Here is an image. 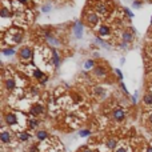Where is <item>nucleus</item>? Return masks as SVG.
<instances>
[{"label": "nucleus", "instance_id": "27", "mask_svg": "<svg viewBox=\"0 0 152 152\" xmlns=\"http://www.w3.org/2000/svg\"><path fill=\"white\" fill-rule=\"evenodd\" d=\"M115 72L117 73V76H119L120 79H121V77H123V75H121V72H120V70H116V71H115Z\"/></svg>", "mask_w": 152, "mask_h": 152}, {"label": "nucleus", "instance_id": "32", "mask_svg": "<svg viewBox=\"0 0 152 152\" xmlns=\"http://www.w3.org/2000/svg\"><path fill=\"white\" fill-rule=\"evenodd\" d=\"M149 55H151V56H152V48H151V50H149Z\"/></svg>", "mask_w": 152, "mask_h": 152}, {"label": "nucleus", "instance_id": "18", "mask_svg": "<svg viewBox=\"0 0 152 152\" xmlns=\"http://www.w3.org/2000/svg\"><path fill=\"white\" fill-rule=\"evenodd\" d=\"M52 56H54V63H55V66H59V56H57V52H56V50H54L52 51Z\"/></svg>", "mask_w": 152, "mask_h": 152}, {"label": "nucleus", "instance_id": "2", "mask_svg": "<svg viewBox=\"0 0 152 152\" xmlns=\"http://www.w3.org/2000/svg\"><path fill=\"white\" fill-rule=\"evenodd\" d=\"M43 112H44V105L40 104V103H36V104L31 108V115L32 116H39V115H41Z\"/></svg>", "mask_w": 152, "mask_h": 152}, {"label": "nucleus", "instance_id": "26", "mask_svg": "<svg viewBox=\"0 0 152 152\" xmlns=\"http://www.w3.org/2000/svg\"><path fill=\"white\" fill-rule=\"evenodd\" d=\"M124 11H126V13H127V15H128V16H131V17H132V16H133V13L131 12V11L128 10V8H126V10H124Z\"/></svg>", "mask_w": 152, "mask_h": 152}, {"label": "nucleus", "instance_id": "21", "mask_svg": "<svg viewBox=\"0 0 152 152\" xmlns=\"http://www.w3.org/2000/svg\"><path fill=\"white\" fill-rule=\"evenodd\" d=\"M43 75H44V73L41 72L40 70H35V72H33V76H35L36 79H43Z\"/></svg>", "mask_w": 152, "mask_h": 152}, {"label": "nucleus", "instance_id": "10", "mask_svg": "<svg viewBox=\"0 0 152 152\" xmlns=\"http://www.w3.org/2000/svg\"><path fill=\"white\" fill-rule=\"evenodd\" d=\"M0 139H1L3 143H8V142H11V135L7 132V131H3L1 135H0Z\"/></svg>", "mask_w": 152, "mask_h": 152}, {"label": "nucleus", "instance_id": "8", "mask_svg": "<svg viewBox=\"0 0 152 152\" xmlns=\"http://www.w3.org/2000/svg\"><path fill=\"white\" fill-rule=\"evenodd\" d=\"M143 101L146 105H152V92H147L143 98Z\"/></svg>", "mask_w": 152, "mask_h": 152}, {"label": "nucleus", "instance_id": "28", "mask_svg": "<svg viewBox=\"0 0 152 152\" xmlns=\"http://www.w3.org/2000/svg\"><path fill=\"white\" fill-rule=\"evenodd\" d=\"M142 6V3H139V1H135V3H133V7H140Z\"/></svg>", "mask_w": 152, "mask_h": 152}, {"label": "nucleus", "instance_id": "9", "mask_svg": "<svg viewBox=\"0 0 152 152\" xmlns=\"http://www.w3.org/2000/svg\"><path fill=\"white\" fill-rule=\"evenodd\" d=\"M114 117L117 121H121L124 119V112L121 111V109H116V111L114 112Z\"/></svg>", "mask_w": 152, "mask_h": 152}, {"label": "nucleus", "instance_id": "33", "mask_svg": "<svg viewBox=\"0 0 152 152\" xmlns=\"http://www.w3.org/2000/svg\"><path fill=\"white\" fill-rule=\"evenodd\" d=\"M84 152H91V151H88V149H86V151H84Z\"/></svg>", "mask_w": 152, "mask_h": 152}, {"label": "nucleus", "instance_id": "22", "mask_svg": "<svg viewBox=\"0 0 152 152\" xmlns=\"http://www.w3.org/2000/svg\"><path fill=\"white\" fill-rule=\"evenodd\" d=\"M88 135H89V131L88 130H84V131H82V132H80V136H83V137L88 136Z\"/></svg>", "mask_w": 152, "mask_h": 152}, {"label": "nucleus", "instance_id": "29", "mask_svg": "<svg viewBox=\"0 0 152 152\" xmlns=\"http://www.w3.org/2000/svg\"><path fill=\"white\" fill-rule=\"evenodd\" d=\"M19 1H20V3H23V4L27 3V0H19Z\"/></svg>", "mask_w": 152, "mask_h": 152}, {"label": "nucleus", "instance_id": "15", "mask_svg": "<svg viewBox=\"0 0 152 152\" xmlns=\"http://www.w3.org/2000/svg\"><path fill=\"white\" fill-rule=\"evenodd\" d=\"M123 40H124V43H130V41L132 40V35H131L128 31H126L123 33Z\"/></svg>", "mask_w": 152, "mask_h": 152}, {"label": "nucleus", "instance_id": "23", "mask_svg": "<svg viewBox=\"0 0 152 152\" xmlns=\"http://www.w3.org/2000/svg\"><path fill=\"white\" fill-rule=\"evenodd\" d=\"M29 126H31L32 128H35V127L38 126V121H36V120H31V121H29Z\"/></svg>", "mask_w": 152, "mask_h": 152}, {"label": "nucleus", "instance_id": "5", "mask_svg": "<svg viewBox=\"0 0 152 152\" xmlns=\"http://www.w3.org/2000/svg\"><path fill=\"white\" fill-rule=\"evenodd\" d=\"M6 121L8 126H15L17 123V119H16V115L15 114H8L6 115Z\"/></svg>", "mask_w": 152, "mask_h": 152}, {"label": "nucleus", "instance_id": "24", "mask_svg": "<svg viewBox=\"0 0 152 152\" xmlns=\"http://www.w3.org/2000/svg\"><path fill=\"white\" fill-rule=\"evenodd\" d=\"M41 10H43V12H48V11L51 10V7H50V6H44L43 8H41Z\"/></svg>", "mask_w": 152, "mask_h": 152}, {"label": "nucleus", "instance_id": "19", "mask_svg": "<svg viewBox=\"0 0 152 152\" xmlns=\"http://www.w3.org/2000/svg\"><path fill=\"white\" fill-rule=\"evenodd\" d=\"M93 66H95V61L93 60H87L86 63H84V68H86V70H89V68Z\"/></svg>", "mask_w": 152, "mask_h": 152}, {"label": "nucleus", "instance_id": "14", "mask_svg": "<svg viewBox=\"0 0 152 152\" xmlns=\"http://www.w3.org/2000/svg\"><path fill=\"white\" fill-rule=\"evenodd\" d=\"M1 54L6 55V56H12V55L15 54V50H13V48H4V50L1 51Z\"/></svg>", "mask_w": 152, "mask_h": 152}, {"label": "nucleus", "instance_id": "1", "mask_svg": "<svg viewBox=\"0 0 152 152\" xmlns=\"http://www.w3.org/2000/svg\"><path fill=\"white\" fill-rule=\"evenodd\" d=\"M32 55H33V51L31 48H22L19 52L20 59H23V60H29L32 57Z\"/></svg>", "mask_w": 152, "mask_h": 152}, {"label": "nucleus", "instance_id": "7", "mask_svg": "<svg viewBox=\"0 0 152 152\" xmlns=\"http://www.w3.org/2000/svg\"><path fill=\"white\" fill-rule=\"evenodd\" d=\"M87 20H88V23H91V24H96V23H99V16L96 15V13H88V15H87Z\"/></svg>", "mask_w": 152, "mask_h": 152}, {"label": "nucleus", "instance_id": "12", "mask_svg": "<svg viewBox=\"0 0 152 152\" xmlns=\"http://www.w3.org/2000/svg\"><path fill=\"white\" fill-rule=\"evenodd\" d=\"M0 16L3 17V19H6V17H11V11L7 8V7H3L1 8V12H0Z\"/></svg>", "mask_w": 152, "mask_h": 152}, {"label": "nucleus", "instance_id": "6", "mask_svg": "<svg viewBox=\"0 0 152 152\" xmlns=\"http://www.w3.org/2000/svg\"><path fill=\"white\" fill-rule=\"evenodd\" d=\"M95 8L99 13H101V15H105V13H107V7H105V4H103V3H96Z\"/></svg>", "mask_w": 152, "mask_h": 152}, {"label": "nucleus", "instance_id": "3", "mask_svg": "<svg viewBox=\"0 0 152 152\" xmlns=\"http://www.w3.org/2000/svg\"><path fill=\"white\" fill-rule=\"evenodd\" d=\"M83 35V24L80 22H76L75 23V36L77 39H80Z\"/></svg>", "mask_w": 152, "mask_h": 152}, {"label": "nucleus", "instance_id": "16", "mask_svg": "<svg viewBox=\"0 0 152 152\" xmlns=\"http://www.w3.org/2000/svg\"><path fill=\"white\" fill-rule=\"evenodd\" d=\"M47 132H45V131H39L38 132V139L39 140H44V139H47Z\"/></svg>", "mask_w": 152, "mask_h": 152}, {"label": "nucleus", "instance_id": "30", "mask_svg": "<svg viewBox=\"0 0 152 152\" xmlns=\"http://www.w3.org/2000/svg\"><path fill=\"white\" fill-rule=\"evenodd\" d=\"M147 152H152V147H149V148L147 149Z\"/></svg>", "mask_w": 152, "mask_h": 152}, {"label": "nucleus", "instance_id": "20", "mask_svg": "<svg viewBox=\"0 0 152 152\" xmlns=\"http://www.w3.org/2000/svg\"><path fill=\"white\" fill-rule=\"evenodd\" d=\"M116 140H114V139H111V140H108L107 142V147L108 148H115V147H116Z\"/></svg>", "mask_w": 152, "mask_h": 152}, {"label": "nucleus", "instance_id": "31", "mask_svg": "<svg viewBox=\"0 0 152 152\" xmlns=\"http://www.w3.org/2000/svg\"><path fill=\"white\" fill-rule=\"evenodd\" d=\"M149 121H151V124H152V114L149 115Z\"/></svg>", "mask_w": 152, "mask_h": 152}, {"label": "nucleus", "instance_id": "4", "mask_svg": "<svg viewBox=\"0 0 152 152\" xmlns=\"http://www.w3.org/2000/svg\"><path fill=\"white\" fill-rule=\"evenodd\" d=\"M95 75L98 77H104V76H107V70H105L104 67L98 66V67H95Z\"/></svg>", "mask_w": 152, "mask_h": 152}, {"label": "nucleus", "instance_id": "17", "mask_svg": "<svg viewBox=\"0 0 152 152\" xmlns=\"http://www.w3.org/2000/svg\"><path fill=\"white\" fill-rule=\"evenodd\" d=\"M19 139L22 140V142H27V140L29 139V135L27 132H22V133H19Z\"/></svg>", "mask_w": 152, "mask_h": 152}, {"label": "nucleus", "instance_id": "25", "mask_svg": "<svg viewBox=\"0 0 152 152\" xmlns=\"http://www.w3.org/2000/svg\"><path fill=\"white\" fill-rule=\"evenodd\" d=\"M116 152H127V149L124 148V147H119V148L116 149Z\"/></svg>", "mask_w": 152, "mask_h": 152}, {"label": "nucleus", "instance_id": "11", "mask_svg": "<svg viewBox=\"0 0 152 152\" xmlns=\"http://www.w3.org/2000/svg\"><path fill=\"white\" fill-rule=\"evenodd\" d=\"M98 32H99V35H100V36H107V35H109V28L105 27V25H103V27L99 28Z\"/></svg>", "mask_w": 152, "mask_h": 152}, {"label": "nucleus", "instance_id": "13", "mask_svg": "<svg viewBox=\"0 0 152 152\" xmlns=\"http://www.w3.org/2000/svg\"><path fill=\"white\" fill-rule=\"evenodd\" d=\"M15 86H16L15 79H8L6 82V87H7V89H10V91H12V89L15 88Z\"/></svg>", "mask_w": 152, "mask_h": 152}]
</instances>
